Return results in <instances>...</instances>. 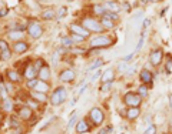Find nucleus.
I'll use <instances>...</instances> for the list:
<instances>
[{
  "label": "nucleus",
  "mask_w": 172,
  "mask_h": 134,
  "mask_svg": "<svg viewBox=\"0 0 172 134\" xmlns=\"http://www.w3.org/2000/svg\"><path fill=\"white\" fill-rule=\"evenodd\" d=\"M3 108H4L6 111H12V101L9 100V98L3 100Z\"/></svg>",
  "instance_id": "obj_29"
},
{
  "label": "nucleus",
  "mask_w": 172,
  "mask_h": 134,
  "mask_svg": "<svg viewBox=\"0 0 172 134\" xmlns=\"http://www.w3.org/2000/svg\"><path fill=\"white\" fill-rule=\"evenodd\" d=\"M27 33H29L30 37H33V39H39L42 36V33H43V29H42V26L39 23L33 22V23H30L29 27H27Z\"/></svg>",
  "instance_id": "obj_6"
},
{
  "label": "nucleus",
  "mask_w": 172,
  "mask_h": 134,
  "mask_svg": "<svg viewBox=\"0 0 172 134\" xmlns=\"http://www.w3.org/2000/svg\"><path fill=\"white\" fill-rule=\"evenodd\" d=\"M82 26H83L88 31H95V33H102V31H103L102 23H99V22L95 20V19H83Z\"/></svg>",
  "instance_id": "obj_1"
},
{
  "label": "nucleus",
  "mask_w": 172,
  "mask_h": 134,
  "mask_svg": "<svg viewBox=\"0 0 172 134\" xmlns=\"http://www.w3.org/2000/svg\"><path fill=\"white\" fill-rule=\"evenodd\" d=\"M123 103L126 106H129V107H139L142 103V97L136 93H128L123 97Z\"/></svg>",
  "instance_id": "obj_3"
},
{
  "label": "nucleus",
  "mask_w": 172,
  "mask_h": 134,
  "mask_svg": "<svg viewBox=\"0 0 172 134\" xmlns=\"http://www.w3.org/2000/svg\"><path fill=\"white\" fill-rule=\"evenodd\" d=\"M171 128H172V121H171Z\"/></svg>",
  "instance_id": "obj_47"
},
{
  "label": "nucleus",
  "mask_w": 172,
  "mask_h": 134,
  "mask_svg": "<svg viewBox=\"0 0 172 134\" xmlns=\"http://www.w3.org/2000/svg\"><path fill=\"white\" fill-rule=\"evenodd\" d=\"M37 79H39V80H43V81H47L50 79V69H49V66L44 64L40 70L37 71Z\"/></svg>",
  "instance_id": "obj_9"
},
{
  "label": "nucleus",
  "mask_w": 172,
  "mask_h": 134,
  "mask_svg": "<svg viewBox=\"0 0 172 134\" xmlns=\"http://www.w3.org/2000/svg\"><path fill=\"white\" fill-rule=\"evenodd\" d=\"M30 96L34 98V101H37V103H46L47 101V96L44 93H40V91L30 90Z\"/></svg>",
  "instance_id": "obj_14"
},
{
  "label": "nucleus",
  "mask_w": 172,
  "mask_h": 134,
  "mask_svg": "<svg viewBox=\"0 0 172 134\" xmlns=\"http://www.w3.org/2000/svg\"><path fill=\"white\" fill-rule=\"evenodd\" d=\"M24 77L27 80H33V79H37V71L34 69L33 64H29V66L24 69Z\"/></svg>",
  "instance_id": "obj_12"
},
{
  "label": "nucleus",
  "mask_w": 172,
  "mask_h": 134,
  "mask_svg": "<svg viewBox=\"0 0 172 134\" xmlns=\"http://www.w3.org/2000/svg\"><path fill=\"white\" fill-rule=\"evenodd\" d=\"M33 66H34V69H36V71H39V70H40V69H42V67L44 66V61L42 60V59H37V60H36V63H34Z\"/></svg>",
  "instance_id": "obj_30"
},
{
  "label": "nucleus",
  "mask_w": 172,
  "mask_h": 134,
  "mask_svg": "<svg viewBox=\"0 0 172 134\" xmlns=\"http://www.w3.org/2000/svg\"><path fill=\"white\" fill-rule=\"evenodd\" d=\"M143 2H161V0H143Z\"/></svg>",
  "instance_id": "obj_45"
},
{
  "label": "nucleus",
  "mask_w": 172,
  "mask_h": 134,
  "mask_svg": "<svg viewBox=\"0 0 172 134\" xmlns=\"http://www.w3.org/2000/svg\"><path fill=\"white\" fill-rule=\"evenodd\" d=\"M93 9H95V13L99 14V16H105V13H106V9L103 6H101V4H96Z\"/></svg>",
  "instance_id": "obj_24"
},
{
  "label": "nucleus",
  "mask_w": 172,
  "mask_h": 134,
  "mask_svg": "<svg viewBox=\"0 0 172 134\" xmlns=\"http://www.w3.org/2000/svg\"><path fill=\"white\" fill-rule=\"evenodd\" d=\"M139 114H141L139 107H129L128 110H126V117H128L129 120H135L136 117H139Z\"/></svg>",
  "instance_id": "obj_19"
},
{
  "label": "nucleus",
  "mask_w": 172,
  "mask_h": 134,
  "mask_svg": "<svg viewBox=\"0 0 172 134\" xmlns=\"http://www.w3.org/2000/svg\"><path fill=\"white\" fill-rule=\"evenodd\" d=\"M0 50H2V60H9L12 57L10 49H9V46L4 40H0Z\"/></svg>",
  "instance_id": "obj_10"
},
{
  "label": "nucleus",
  "mask_w": 172,
  "mask_h": 134,
  "mask_svg": "<svg viewBox=\"0 0 172 134\" xmlns=\"http://www.w3.org/2000/svg\"><path fill=\"white\" fill-rule=\"evenodd\" d=\"M103 17H106V19H109V20H118V16H116L115 13H111V12H106Z\"/></svg>",
  "instance_id": "obj_33"
},
{
  "label": "nucleus",
  "mask_w": 172,
  "mask_h": 134,
  "mask_svg": "<svg viewBox=\"0 0 172 134\" xmlns=\"http://www.w3.org/2000/svg\"><path fill=\"white\" fill-rule=\"evenodd\" d=\"M62 44L66 47H70L73 44V40H72V37H62Z\"/></svg>",
  "instance_id": "obj_27"
},
{
  "label": "nucleus",
  "mask_w": 172,
  "mask_h": 134,
  "mask_svg": "<svg viewBox=\"0 0 172 134\" xmlns=\"http://www.w3.org/2000/svg\"><path fill=\"white\" fill-rule=\"evenodd\" d=\"M89 118L92 120V123H93L95 126H99V124L103 123V118H105L103 111H102L101 108H98V107L92 108L91 113H89Z\"/></svg>",
  "instance_id": "obj_5"
},
{
  "label": "nucleus",
  "mask_w": 172,
  "mask_h": 134,
  "mask_svg": "<svg viewBox=\"0 0 172 134\" xmlns=\"http://www.w3.org/2000/svg\"><path fill=\"white\" fill-rule=\"evenodd\" d=\"M102 64H103V61H102L101 59H99V60H96V61H95V63L92 64V66L88 69V71H86V73H91L92 70H95V69H98V67H99V66H102Z\"/></svg>",
  "instance_id": "obj_26"
},
{
  "label": "nucleus",
  "mask_w": 172,
  "mask_h": 134,
  "mask_svg": "<svg viewBox=\"0 0 172 134\" xmlns=\"http://www.w3.org/2000/svg\"><path fill=\"white\" fill-rule=\"evenodd\" d=\"M99 76H101V73H99V71H98V73H96V74H95V76H93V80H96V79H98Z\"/></svg>",
  "instance_id": "obj_42"
},
{
  "label": "nucleus",
  "mask_w": 172,
  "mask_h": 134,
  "mask_svg": "<svg viewBox=\"0 0 172 134\" xmlns=\"http://www.w3.org/2000/svg\"><path fill=\"white\" fill-rule=\"evenodd\" d=\"M112 44V40L109 39L108 36H98V37H95V39H92L91 41V46L93 47V49H101V47H108Z\"/></svg>",
  "instance_id": "obj_4"
},
{
  "label": "nucleus",
  "mask_w": 172,
  "mask_h": 134,
  "mask_svg": "<svg viewBox=\"0 0 172 134\" xmlns=\"http://www.w3.org/2000/svg\"><path fill=\"white\" fill-rule=\"evenodd\" d=\"M13 49H14V51H17V53H24V51L29 49V46H27V43H24V41H16Z\"/></svg>",
  "instance_id": "obj_21"
},
{
  "label": "nucleus",
  "mask_w": 172,
  "mask_h": 134,
  "mask_svg": "<svg viewBox=\"0 0 172 134\" xmlns=\"http://www.w3.org/2000/svg\"><path fill=\"white\" fill-rule=\"evenodd\" d=\"M68 2H73V0H68Z\"/></svg>",
  "instance_id": "obj_48"
},
{
  "label": "nucleus",
  "mask_w": 172,
  "mask_h": 134,
  "mask_svg": "<svg viewBox=\"0 0 172 134\" xmlns=\"http://www.w3.org/2000/svg\"><path fill=\"white\" fill-rule=\"evenodd\" d=\"M138 94L141 96V97H146V96H148V89H146L145 86H141L139 90H138Z\"/></svg>",
  "instance_id": "obj_28"
},
{
  "label": "nucleus",
  "mask_w": 172,
  "mask_h": 134,
  "mask_svg": "<svg viewBox=\"0 0 172 134\" xmlns=\"http://www.w3.org/2000/svg\"><path fill=\"white\" fill-rule=\"evenodd\" d=\"M75 77H76L75 71H73V70H69V69H68V70H63V71H62V73H60V77H59V79H60L63 83H69V81H72Z\"/></svg>",
  "instance_id": "obj_11"
},
{
  "label": "nucleus",
  "mask_w": 172,
  "mask_h": 134,
  "mask_svg": "<svg viewBox=\"0 0 172 134\" xmlns=\"http://www.w3.org/2000/svg\"><path fill=\"white\" fill-rule=\"evenodd\" d=\"M66 97H68L66 89L65 87H57L56 90L53 91V94H52V97H50L52 106H59L60 103H63V101L66 100Z\"/></svg>",
  "instance_id": "obj_2"
},
{
  "label": "nucleus",
  "mask_w": 172,
  "mask_h": 134,
  "mask_svg": "<svg viewBox=\"0 0 172 134\" xmlns=\"http://www.w3.org/2000/svg\"><path fill=\"white\" fill-rule=\"evenodd\" d=\"M6 76H7V79H9V81H12V83H19V81L22 80L20 74L17 73L16 70H7Z\"/></svg>",
  "instance_id": "obj_16"
},
{
  "label": "nucleus",
  "mask_w": 172,
  "mask_h": 134,
  "mask_svg": "<svg viewBox=\"0 0 172 134\" xmlns=\"http://www.w3.org/2000/svg\"><path fill=\"white\" fill-rule=\"evenodd\" d=\"M101 23H102V26L106 27V29H112V27H113V22L109 20V19H106V17H103V19H102Z\"/></svg>",
  "instance_id": "obj_25"
},
{
  "label": "nucleus",
  "mask_w": 172,
  "mask_h": 134,
  "mask_svg": "<svg viewBox=\"0 0 172 134\" xmlns=\"http://www.w3.org/2000/svg\"><path fill=\"white\" fill-rule=\"evenodd\" d=\"M37 80H39V79H33V80H27V89H30V90H33V89L36 87Z\"/></svg>",
  "instance_id": "obj_31"
},
{
  "label": "nucleus",
  "mask_w": 172,
  "mask_h": 134,
  "mask_svg": "<svg viewBox=\"0 0 172 134\" xmlns=\"http://www.w3.org/2000/svg\"><path fill=\"white\" fill-rule=\"evenodd\" d=\"M109 131H112L111 127H105V128H102V130L99 131V134H109Z\"/></svg>",
  "instance_id": "obj_41"
},
{
  "label": "nucleus",
  "mask_w": 172,
  "mask_h": 134,
  "mask_svg": "<svg viewBox=\"0 0 172 134\" xmlns=\"http://www.w3.org/2000/svg\"><path fill=\"white\" fill-rule=\"evenodd\" d=\"M66 14V7H60V10H59V14H57V19H62V17Z\"/></svg>",
  "instance_id": "obj_38"
},
{
  "label": "nucleus",
  "mask_w": 172,
  "mask_h": 134,
  "mask_svg": "<svg viewBox=\"0 0 172 134\" xmlns=\"http://www.w3.org/2000/svg\"><path fill=\"white\" fill-rule=\"evenodd\" d=\"M113 80V70H108L105 71L103 76H102V81L103 83H109V81Z\"/></svg>",
  "instance_id": "obj_23"
},
{
  "label": "nucleus",
  "mask_w": 172,
  "mask_h": 134,
  "mask_svg": "<svg viewBox=\"0 0 172 134\" xmlns=\"http://www.w3.org/2000/svg\"><path fill=\"white\" fill-rule=\"evenodd\" d=\"M55 17H56V13H55L53 9H47V10H44L43 13H42V19H43V20H52Z\"/></svg>",
  "instance_id": "obj_22"
},
{
  "label": "nucleus",
  "mask_w": 172,
  "mask_h": 134,
  "mask_svg": "<svg viewBox=\"0 0 172 134\" xmlns=\"http://www.w3.org/2000/svg\"><path fill=\"white\" fill-rule=\"evenodd\" d=\"M169 103H171V107H172V94L169 96Z\"/></svg>",
  "instance_id": "obj_44"
},
{
  "label": "nucleus",
  "mask_w": 172,
  "mask_h": 134,
  "mask_svg": "<svg viewBox=\"0 0 172 134\" xmlns=\"http://www.w3.org/2000/svg\"><path fill=\"white\" fill-rule=\"evenodd\" d=\"M75 121H76V113H75V114H72L70 120H69V124H68V127H69V128H70L72 126H73V123H75Z\"/></svg>",
  "instance_id": "obj_40"
},
{
  "label": "nucleus",
  "mask_w": 172,
  "mask_h": 134,
  "mask_svg": "<svg viewBox=\"0 0 172 134\" xmlns=\"http://www.w3.org/2000/svg\"><path fill=\"white\" fill-rule=\"evenodd\" d=\"M86 131H89V124L86 123V120H81L76 124V133L82 134V133H86Z\"/></svg>",
  "instance_id": "obj_20"
},
{
  "label": "nucleus",
  "mask_w": 172,
  "mask_h": 134,
  "mask_svg": "<svg viewBox=\"0 0 172 134\" xmlns=\"http://www.w3.org/2000/svg\"><path fill=\"white\" fill-rule=\"evenodd\" d=\"M70 30H72V33L78 34V36H82L83 39L89 37V33H91V31H88L83 26H79V24H75V23L70 24Z\"/></svg>",
  "instance_id": "obj_8"
},
{
  "label": "nucleus",
  "mask_w": 172,
  "mask_h": 134,
  "mask_svg": "<svg viewBox=\"0 0 172 134\" xmlns=\"http://www.w3.org/2000/svg\"><path fill=\"white\" fill-rule=\"evenodd\" d=\"M49 84H47V81H43V80H37V84H36V87L33 89V90L36 91H40V93H44L46 94L47 91H49Z\"/></svg>",
  "instance_id": "obj_18"
},
{
  "label": "nucleus",
  "mask_w": 172,
  "mask_h": 134,
  "mask_svg": "<svg viewBox=\"0 0 172 134\" xmlns=\"http://www.w3.org/2000/svg\"><path fill=\"white\" fill-rule=\"evenodd\" d=\"M162 57H164L162 50L161 49H156V50H154L151 54H149V61H151L154 66H158V64H161Z\"/></svg>",
  "instance_id": "obj_7"
},
{
  "label": "nucleus",
  "mask_w": 172,
  "mask_h": 134,
  "mask_svg": "<svg viewBox=\"0 0 172 134\" xmlns=\"http://www.w3.org/2000/svg\"><path fill=\"white\" fill-rule=\"evenodd\" d=\"M152 73L149 70H146V69H143V70L141 71V80L143 84H151L152 83Z\"/></svg>",
  "instance_id": "obj_17"
},
{
  "label": "nucleus",
  "mask_w": 172,
  "mask_h": 134,
  "mask_svg": "<svg viewBox=\"0 0 172 134\" xmlns=\"http://www.w3.org/2000/svg\"><path fill=\"white\" fill-rule=\"evenodd\" d=\"M72 40H73V41H82V40H83V37L78 36V34H75V33H72Z\"/></svg>",
  "instance_id": "obj_39"
},
{
  "label": "nucleus",
  "mask_w": 172,
  "mask_h": 134,
  "mask_svg": "<svg viewBox=\"0 0 172 134\" xmlns=\"http://www.w3.org/2000/svg\"><path fill=\"white\" fill-rule=\"evenodd\" d=\"M7 12H9V10H7V7L4 6L3 3H0V17L6 16V14H7Z\"/></svg>",
  "instance_id": "obj_34"
},
{
  "label": "nucleus",
  "mask_w": 172,
  "mask_h": 134,
  "mask_svg": "<svg viewBox=\"0 0 172 134\" xmlns=\"http://www.w3.org/2000/svg\"><path fill=\"white\" fill-rule=\"evenodd\" d=\"M111 87H112V81H109V83H103L102 84V87H101V90L102 91H108Z\"/></svg>",
  "instance_id": "obj_35"
},
{
  "label": "nucleus",
  "mask_w": 172,
  "mask_h": 134,
  "mask_svg": "<svg viewBox=\"0 0 172 134\" xmlns=\"http://www.w3.org/2000/svg\"><path fill=\"white\" fill-rule=\"evenodd\" d=\"M103 7L106 9V12H111V13H116V12L121 10V4L116 3V2H106Z\"/></svg>",
  "instance_id": "obj_15"
},
{
  "label": "nucleus",
  "mask_w": 172,
  "mask_h": 134,
  "mask_svg": "<svg viewBox=\"0 0 172 134\" xmlns=\"http://www.w3.org/2000/svg\"><path fill=\"white\" fill-rule=\"evenodd\" d=\"M20 133H22L20 128H19V130H14V134H20Z\"/></svg>",
  "instance_id": "obj_43"
},
{
  "label": "nucleus",
  "mask_w": 172,
  "mask_h": 134,
  "mask_svg": "<svg viewBox=\"0 0 172 134\" xmlns=\"http://www.w3.org/2000/svg\"><path fill=\"white\" fill-rule=\"evenodd\" d=\"M32 108L29 106H23V107L19 108V117L23 118V120H29L32 117Z\"/></svg>",
  "instance_id": "obj_13"
},
{
  "label": "nucleus",
  "mask_w": 172,
  "mask_h": 134,
  "mask_svg": "<svg viewBox=\"0 0 172 134\" xmlns=\"http://www.w3.org/2000/svg\"><path fill=\"white\" fill-rule=\"evenodd\" d=\"M156 133V127L155 126H149V128L145 131V134H155Z\"/></svg>",
  "instance_id": "obj_37"
},
{
  "label": "nucleus",
  "mask_w": 172,
  "mask_h": 134,
  "mask_svg": "<svg viewBox=\"0 0 172 134\" xmlns=\"http://www.w3.org/2000/svg\"><path fill=\"white\" fill-rule=\"evenodd\" d=\"M10 121H12V127H13V128H16V127H19V126H20V124H19V118H17L16 116H12Z\"/></svg>",
  "instance_id": "obj_32"
},
{
  "label": "nucleus",
  "mask_w": 172,
  "mask_h": 134,
  "mask_svg": "<svg viewBox=\"0 0 172 134\" xmlns=\"http://www.w3.org/2000/svg\"><path fill=\"white\" fill-rule=\"evenodd\" d=\"M9 36H10L12 39H19V37H22V31H10Z\"/></svg>",
  "instance_id": "obj_36"
},
{
  "label": "nucleus",
  "mask_w": 172,
  "mask_h": 134,
  "mask_svg": "<svg viewBox=\"0 0 172 134\" xmlns=\"http://www.w3.org/2000/svg\"><path fill=\"white\" fill-rule=\"evenodd\" d=\"M2 107H3V104H2V101H0V108H2Z\"/></svg>",
  "instance_id": "obj_46"
}]
</instances>
